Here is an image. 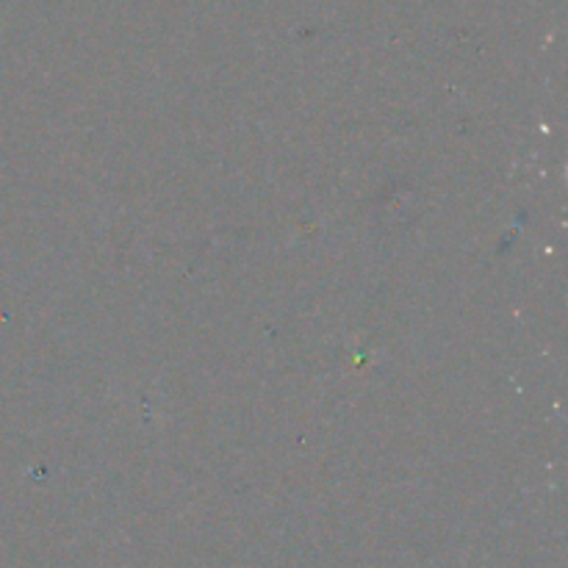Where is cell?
Masks as SVG:
<instances>
[]
</instances>
